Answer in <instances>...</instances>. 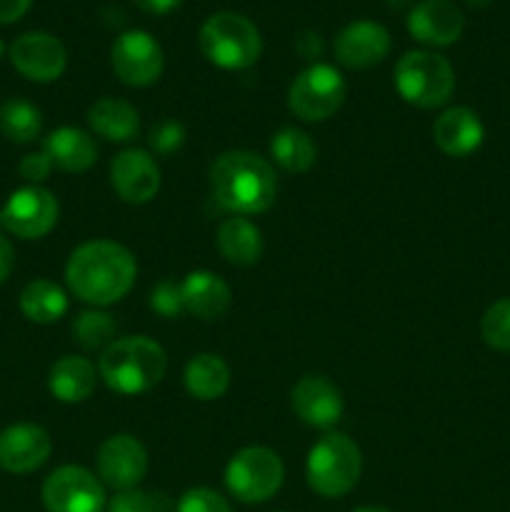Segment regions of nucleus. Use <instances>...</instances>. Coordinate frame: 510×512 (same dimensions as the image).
I'll return each instance as SVG.
<instances>
[{"label": "nucleus", "instance_id": "obj_16", "mask_svg": "<svg viewBox=\"0 0 510 512\" xmlns=\"http://www.w3.org/2000/svg\"><path fill=\"white\" fill-rule=\"evenodd\" d=\"M53 453L50 435L40 425L15 423L0 430V468L13 475L35 473Z\"/></svg>", "mask_w": 510, "mask_h": 512}, {"label": "nucleus", "instance_id": "obj_31", "mask_svg": "<svg viewBox=\"0 0 510 512\" xmlns=\"http://www.w3.org/2000/svg\"><path fill=\"white\" fill-rule=\"evenodd\" d=\"M480 335L493 350L510 353V298L498 300L485 310L480 320Z\"/></svg>", "mask_w": 510, "mask_h": 512}, {"label": "nucleus", "instance_id": "obj_17", "mask_svg": "<svg viewBox=\"0 0 510 512\" xmlns=\"http://www.w3.org/2000/svg\"><path fill=\"white\" fill-rule=\"evenodd\" d=\"M290 405L295 415L310 428H333L343 418V393L325 375H305L295 383L290 393Z\"/></svg>", "mask_w": 510, "mask_h": 512}, {"label": "nucleus", "instance_id": "obj_20", "mask_svg": "<svg viewBox=\"0 0 510 512\" xmlns=\"http://www.w3.org/2000/svg\"><path fill=\"white\" fill-rule=\"evenodd\" d=\"M185 313L200 320H220L230 310L233 293L220 275L210 270H193L180 283Z\"/></svg>", "mask_w": 510, "mask_h": 512}, {"label": "nucleus", "instance_id": "obj_33", "mask_svg": "<svg viewBox=\"0 0 510 512\" xmlns=\"http://www.w3.org/2000/svg\"><path fill=\"white\" fill-rule=\"evenodd\" d=\"M150 148L160 155H170L175 150H180V145L185 143V128L178 120H160L150 130Z\"/></svg>", "mask_w": 510, "mask_h": 512}, {"label": "nucleus", "instance_id": "obj_28", "mask_svg": "<svg viewBox=\"0 0 510 512\" xmlns=\"http://www.w3.org/2000/svg\"><path fill=\"white\" fill-rule=\"evenodd\" d=\"M43 130V113L30 100L10 98L0 105V133L15 145L33 143Z\"/></svg>", "mask_w": 510, "mask_h": 512}, {"label": "nucleus", "instance_id": "obj_40", "mask_svg": "<svg viewBox=\"0 0 510 512\" xmlns=\"http://www.w3.org/2000/svg\"><path fill=\"white\" fill-rule=\"evenodd\" d=\"M353 512H390L388 508H375V505H368V508H358V510H353Z\"/></svg>", "mask_w": 510, "mask_h": 512}, {"label": "nucleus", "instance_id": "obj_38", "mask_svg": "<svg viewBox=\"0 0 510 512\" xmlns=\"http://www.w3.org/2000/svg\"><path fill=\"white\" fill-rule=\"evenodd\" d=\"M13 263H15V253H13V245H10L8 238L0 235V285L10 278L13 273Z\"/></svg>", "mask_w": 510, "mask_h": 512}, {"label": "nucleus", "instance_id": "obj_11", "mask_svg": "<svg viewBox=\"0 0 510 512\" xmlns=\"http://www.w3.org/2000/svg\"><path fill=\"white\" fill-rule=\"evenodd\" d=\"M58 200L43 185H25L8 198L3 208V228L15 238L40 240L58 223Z\"/></svg>", "mask_w": 510, "mask_h": 512}, {"label": "nucleus", "instance_id": "obj_37", "mask_svg": "<svg viewBox=\"0 0 510 512\" xmlns=\"http://www.w3.org/2000/svg\"><path fill=\"white\" fill-rule=\"evenodd\" d=\"M135 8H140L143 13L150 15H165V13H173L175 8H180L183 0H133Z\"/></svg>", "mask_w": 510, "mask_h": 512}, {"label": "nucleus", "instance_id": "obj_6", "mask_svg": "<svg viewBox=\"0 0 510 512\" xmlns=\"http://www.w3.org/2000/svg\"><path fill=\"white\" fill-rule=\"evenodd\" d=\"M395 88L405 103L440 108L455 90L453 65L433 50H410L395 65Z\"/></svg>", "mask_w": 510, "mask_h": 512}, {"label": "nucleus", "instance_id": "obj_42", "mask_svg": "<svg viewBox=\"0 0 510 512\" xmlns=\"http://www.w3.org/2000/svg\"><path fill=\"white\" fill-rule=\"evenodd\" d=\"M3 53H5V45H3V40H0V58H3Z\"/></svg>", "mask_w": 510, "mask_h": 512}, {"label": "nucleus", "instance_id": "obj_23", "mask_svg": "<svg viewBox=\"0 0 510 512\" xmlns=\"http://www.w3.org/2000/svg\"><path fill=\"white\" fill-rule=\"evenodd\" d=\"M220 255L228 263L240 265V268H250L263 255V233L255 223H250L243 215H233V218L223 220L215 235Z\"/></svg>", "mask_w": 510, "mask_h": 512}, {"label": "nucleus", "instance_id": "obj_12", "mask_svg": "<svg viewBox=\"0 0 510 512\" xmlns=\"http://www.w3.org/2000/svg\"><path fill=\"white\" fill-rule=\"evenodd\" d=\"M98 478L115 493L138 488L148 473V450L133 435H110L98 450Z\"/></svg>", "mask_w": 510, "mask_h": 512}, {"label": "nucleus", "instance_id": "obj_10", "mask_svg": "<svg viewBox=\"0 0 510 512\" xmlns=\"http://www.w3.org/2000/svg\"><path fill=\"white\" fill-rule=\"evenodd\" d=\"M110 65L120 83L130 88H148L163 73L165 55L153 35L145 30H128L115 38L110 48Z\"/></svg>", "mask_w": 510, "mask_h": 512}, {"label": "nucleus", "instance_id": "obj_14", "mask_svg": "<svg viewBox=\"0 0 510 512\" xmlns=\"http://www.w3.org/2000/svg\"><path fill=\"white\" fill-rule=\"evenodd\" d=\"M110 185L125 203H150L160 190V168L148 150L128 148L110 160Z\"/></svg>", "mask_w": 510, "mask_h": 512}, {"label": "nucleus", "instance_id": "obj_13", "mask_svg": "<svg viewBox=\"0 0 510 512\" xmlns=\"http://www.w3.org/2000/svg\"><path fill=\"white\" fill-rule=\"evenodd\" d=\"M8 53L13 68L33 83H53L65 73V65H68L65 45L55 35L40 33V30L18 35Z\"/></svg>", "mask_w": 510, "mask_h": 512}, {"label": "nucleus", "instance_id": "obj_35", "mask_svg": "<svg viewBox=\"0 0 510 512\" xmlns=\"http://www.w3.org/2000/svg\"><path fill=\"white\" fill-rule=\"evenodd\" d=\"M50 170H53V163H50V158L45 153L25 155V158L20 160V165H18L20 178L28 180L30 185L43 183V180L50 175Z\"/></svg>", "mask_w": 510, "mask_h": 512}, {"label": "nucleus", "instance_id": "obj_27", "mask_svg": "<svg viewBox=\"0 0 510 512\" xmlns=\"http://www.w3.org/2000/svg\"><path fill=\"white\" fill-rule=\"evenodd\" d=\"M270 155L285 173H308L318 158V148L305 130L280 128L270 140Z\"/></svg>", "mask_w": 510, "mask_h": 512}, {"label": "nucleus", "instance_id": "obj_30", "mask_svg": "<svg viewBox=\"0 0 510 512\" xmlns=\"http://www.w3.org/2000/svg\"><path fill=\"white\" fill-rule=\"evenodd\" d=\"M173 500L158 490H123L110 503H105L103 512H173Z\"/></svg>", "mask_w": 510, "mask_h": 512}, {"label": "nucleus", "instance_id": "obj_36", "mask_svg": "<svg viewBox=\"0 0 510 512\" xmlns=\"http://www.w3.org/2000/svg\"><path fill=\"white\" fill-rule=\"evenodd\" d=\"M33 0H0V25L15 23L30 10Z\"/></svg>", "mask_w": 510, "mask_h": 512}, {"label": "nucleus", "instance_id": "obj_26", "mask_svg": "<svg viewBox=\"0 0 510 512\" xmlns=\"http://www.w3.org/2000/svg\"><path fill=\"white\" fill-rule=\"evenodd\" d=\"M20 313L38 325L58 323L68 313V295L58 283L45 278L30 280L20 293Z\"/></svg>", "mask_w": 510, "mask_h": 512}, {"label": "nucleus", "instance_id": "obj_39", "mask_svg": "<svg viewBox=\"0 0 510 512\" xmlns=\"http://www.w3.org/2000/svg\"><path fill=\"white\" fill-rule=\"evenodd\" d=\"M465 3H468L470 8H478V10H483V8H490V5H493L495 0H465Z\"/></svg>", "mask_w": 510, "mask_h": 512}, {"label": "nucleus", "instance_id": "obj_4", "mask_svg": "<svg viewBox=\"0 0 510 512\" xmlns=\"http://www.w3.org/2000/svg\"><path fill=\"white\" fill-rule=\"evenodd\" d=\"M363 473L360 448L343 433H328L310 448L305 478L320 498H343L358 485Z\"/></svg>", "mask_w": 510, "mask_h": 512}, {"label": "nucleus", "instance_id": "obj_3", "mask_svg": "<svg viewBox=\"0 0 510 512\" xmlns=\"http://www.w3.org/2000/svg\"><path fill=\"white\" fill-rule=\"evenodd\" d=\"M165 370L168 355L163 345L145 335L118 338L98 360V375L103 383L120 395L148 393L165 378Z\"/></svg>", "mask_w": 510, "mask_h": 512}, {"label": "nucleus", "instance_id": "obj_21", "mask_svg": "<svg viewBox=\"0 0 510 512\" xmlns=\"http://www.w3.org/2000/svg\"><path fill=\"white\" fill-rule=\"evenodd\" d=\"M43 153L48 155L53 168L63 170V173H85L98 160V145H95L93 135L85 130L63 125L45 138Z\"/></svg>", "mask_w": 510, "mask_h": 512}, {"label": "nucleus", "instance_id": "obj_24", "mask_svg": "<svg viewBox=\"0 0 510 512\" xmlns=\"http://www.w3.org/2000/svg\"><path fill=\"white\" fill-rule=\"evenodd\" d=\"M88 125L110 143H128L138 135L140 115L128 100L100 98L88 108Z\"/></svg>", "mask_w": 510, "mask_h": 512}, {"label": "nucleus", "instance_id": "obj_15", "mask_svg": "<svg viewBox=\"0 0 510 512\" xmlns=\"http://www.w3.org/2000/svg\"><path fill=\"white\" fill-rule=\"evenodd\" d=\"M335 58L350 70H368L390 53V33L375 20H353L335 35Z\"/></svg>", "mask_w": 510, "mask_h": 512}, {"label": "nucleus", "instance_id": "obj_22", "mask_svg": "<svg viewBox=\"0 0 510 512\" xmlns=\"http://www.w3.org/2000/svg\"><path fill=\"white\" fill-rule=\"evenodd\" d=\"M98 370L88 358L80 355H65L58 363L50 368L48 375V390L53 393L55 400L60 403H83L93 395L95 383H98Z\"/></svg>", "mask_w": 510, "mask_h": 512}, {"label": "nucleus", "instance_id": "obj_19", "mask_svg": "<svg viewBox=\"0 0 510 512\" xmlns=\"http://www.w3.org/2000/svg\"><path fill=\"white\" fill-rule=\"evenodd\" d=\"M433 138L435 145L450 158H468L470 153H475L483 145L485 128L480 123L478 113L463 108V105H455V108H448L435 120Z\"/></svg>", "mask_w": 510, "mask_h": 512}, {"label": "nucleus", "instance_id": "obj_25", "mask_svg": "<svg viewBox=\"0 0 510 512\" xmlns=\"http://www.w3.org/2000/svg\"><path fill=\"white\" fill-rule=\"evenodd\" d=\"M183 383L195 400L210 403V400H218L228 393L230 368L220 355L200 353L185 365Z\"/></svg>", "mask_w": 510, "mask_h": 512}, {"label": "nucleus", "instance_id": "obj_5", "mask_svg": "<svg viewBox=\"0 0 510 512\" xmlns=\"http://www.w3.org/2000/svg\"><path fill=\"white\" fill-rule=\"evenodd\" d=\"M205 58L223 70H245L258 63L263 38L253 20L240 13H215L203 23L198 35Z\"/></svg>", "mask_w": 510, "mask_h": 512}, {"label": "nucleus", "instance_id": "obj_8", "mask_svg": "<svg viewBox=\"0 0 510 512\" xmlns=\"http://www.w3.org/2000/svg\"><path fill=\"white\" fill-rule=\"evenodd\" d=\"M345 95L348 83L343 73L328 63H315L290 83L288 108L305 123H323L343 108Z\"/></svg>", "mask_w": 510, "mask_h": 512}, {"label": "nucleus", "instance_id": "obj_43", "mask_svg": "<svg viewBox=\"0 0 510 512\" xmlns=\"http://www.w3.org/2000/svg\"><path fill=\"white\" fill-rule=\"evenodd\" d=\"M0 228H3V208H0Z\"/></svg>", "mask_w": 510, "mask_h": 512}, {"label": "nucleus", "instance_id": "obj_9", "mask_svg": "<svg viewBox=\"0 0 510 512\" xmlns=\"http://www.w3.org/2000/svg\"><path fill=\"white\" fill-rule=\"evenodd\" d=\"M40 498L48 512H103L105 485L80 465H63L45 478Z\"/></svg>", "mask_w": 510, "mask_h": 512}, {"label": "nucleus", "instance_id": "obj_7", "mask_svg": "<svg viewBox=\"0 0 510 512\" xmlns=\"http://www.w3.org/2000/svg\"><path fill=\"white\" fill-rule=\"evenodd\" d=\"M285 480L283 460L275 450L250 445L238 450L225 468V485L240 503H265L280 490Z\"/></svg>", "mask_w": 510, "mask_h": 512}, {"label": "nucleus", "instance_id": "obj_29", "mask_svg": "<svg viewBox=\"0 0 510 512\" xmlns=\"http://www.w3.org/2000/svg\"><path fill=\"white\" fill-rule=\"evenodd\" d=\"M115 333H118V323L113 320V315L103 313V310H85L73 323L75 340L85 350H105L118 340Z\"/></svg>", "mask_w": 510, "mask_h": 512}, {"label": "nucleus", "instance_id": "obj_34", "mask_svg": "<svg viewBox=\"0 0 510 512\" xmlns=\"http://www.w3.org/2000/svg\"><path fill=\"white\" fill-rule=\"evenodd\" d=\"M150 308L163 318H175V315L185 313L180 285H175L173 280H163V283L155 285L153 295H150Z\"/></svg>", "mask_w": 510, "mask_h": 512}, {"label": "nucleus", "instance_id": "obj_2", "mask_svg": "<svg viewBox=\"0 0 510 512\" xmlns=\"http://www.w3.org/2000/svg\"><path fill=\"white\" fill-rule=\"evenodd\" d=\"M210 190L220 208L233 215L265 213L275 203L273 165L250 150H228L210 168Z\"/></svg>", "mask_w": 510, "mask_h": 512}, {"label": "nucleus", "instance_id": "obj_32", "mask_svg": "<svg viewBox=\"0 0 510 512\" xmlns=\"http://www.w3.org/2000/svg\"><path fill=\"white\" fill-rule=\"evenodd\" d=\"M175 512H233L228 500L210 488H193L178 500Z\"/></svg>", "mask_w": 510, "mask_h": 512}, {"label": "nucleus", "instance_id": "obj_18", "mask_svg": "<svg viewBox=\"0 0 510 512\" xmlns=\"http://www.w3.org/2000/svg\"><path fill=\"white\" fill-rule=\"evenodd\" d=\"M465 18L453 0H420L408 13V33L430 48H448L463 35Z\"/></svg>", "mask_w": 510, "mask_h": 512}, {"label": "nucleus", "instance_id": "obj_41", "mask_svg": "<svg viewBox=\"0 0 510 512\" xmlns=\"http://www.w3.org/2000/svg\"><path fill=\"white\" fill-rule=\"evenodd\" d=\"M385 3L393 5V8H400V5H405V3H408V0H385Z\"/></svg>", "mask_w": 510, "mask_h": 512}, {"label": "nucleus", "instance_id": "obj_1", "mask_svg": "<svg viewBox=\"0 0 510 512\" xmlns=\"http://www.w3.org/2000/svg\"><path fill=\"white\" fill-rule=\"evenodd\" d=\"M138 278V265L125 245L113 240H90L70 253L65 283L83 303L105 308L130 293Z\"/></svg>", "mask_w": 510, "mask_h": 512}]
</instances>
